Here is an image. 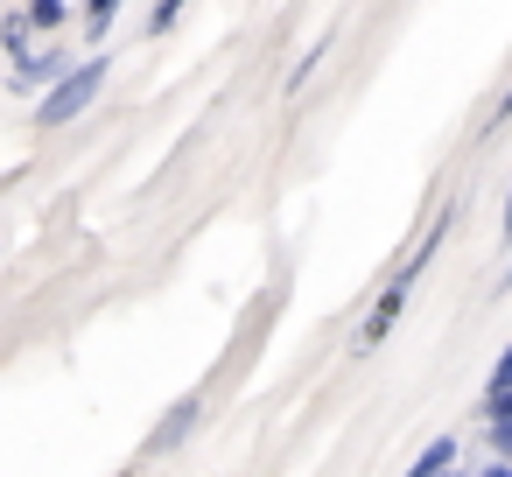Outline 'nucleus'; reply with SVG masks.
<instances>
[{"instance_id":"obj_1","label":"nucleus","mask_w":512,"mask_h":477,"mask_svg":"<svg viewBox=\"0 0 512 477\" xmlns=\"http://www.w3.org/2000/svg\"><path fill=\"white\" fill-rule=\"evenodd\" d=\"M106 71H113L106 57H92V64H71V71H64V78L43 92V106H36V127H71V120H78V113L99 99Z\"/></svg>"},{"instance_id":"obj_2","label":"nucleus","mask_w":512,"mask_h":477,"mask_svg":"<svg viewBox=\"0 0 512 477\" xmlns=\"http://www.w3.org/2000/svg\"><path fill=\"white\" fill-rule=\"evenodd\" d=\"M197 421H204V400L190 393V400H176V407H169V421H162V428L148 435V449H155V456H162V449H176V442H183V435H190Z\"/></svg>"},{"instance_id":"obj_3","label":"nucleus","mask_w":512,"mask_h":477,"mask_svg":"<svg viewBox=\"0 0 512 477\" xmlns=\"http://www.w3.org/2000/svg\"><path fill=\"white\" fill-rule=\"evenodd\" d=\"M400 302H407V288H400V281H393V288H386V295H379V309H372V316H365V330H358V344H365V351H372V344H379V337H386V330H393V323H400Z\"/></svg>"},{"instance_id":"obj_4","label":"nucleus","mask_w":512,"mask_h":477,"mask_svg":"<svg viewBox=\"0 0 512 477\" xmlns=\"http://www.w3.org/2000/svg\"><path fill=\"white\" fill-rule=\"evenodd\" d=\"M449 463H456V442H449V435H435V442L414 456V470H407V477H449Z\"/></svg>"},{"instance_id":"obj_5","label":"nucleus","mask_w":512,"mask_h":477,"mask_svg":"<svg viewBox=\"0 0 512 477\" xmlns=\"http://www.w3.org/2000/svg\"><path fill=\"white\" fill-rule=\"evenodd\" d=\"M505 393H512V351L491 365V386H484V400H505Z\"/></svg>"},{"instance_id":"obj_6","label":"nucleus","mask_w":512,"mask_h":477,"mask_svg":"<svg viewBox=\"0 0 512 477\" xmlns=\"http://www.w3.org/2000/svg\"><path fill=\"white\" fill-rule=\"evenodd\" d=\"M29 22H36V29H57V22H64V0H29Z\"/></svg>"},{"instance_id":"obj_7","label":"nucleus","mask_w":512,"mask_h":477,"mask_svg":"<svg viewBox=\"0 0 512 477\" xmlns=\"http://www.w3.org/2000/svg\"><path fill=\"white\" fill-rule=\"evenodd\" d=\"M176 15H183V0H162V8H155V29H169Z\"/></svg>"},{"instance_id":"obj_8","label":"nucleus","mask_w":512,"mask_h":477,"mask_svg":"<svg viewBox=\"0 0 512 477\" xmlns=\"http://www.w3.org/2000/svg\"><path fill=\"white\" fill-rule=\"evenodd\" d=\"M512 120V85H505V99H498V113H491V127H505Z\"/></svg>"},{"instance_id":"obj_9","label":"nucleus","mask_w":512,"mask_h":477,"mask_svg":"<svg viewBox=\"0 0 512 477\" xmlns=\"http://www.w3.org/2000/svg\"><path fill=\"white\" fill-rule=\"evenodd\" d=\"M505 239H512V190H505Z\"/></svg>"},{"instance_id":"obj_10","label":"nucleus","mask_w":512,"mask_h":477,"mask_svg":"<svg viewBox=\"0 0 512 477\" xmlns=\"http://www.w3.org/2000/svg\"><path fill=\"white\" fill-rule=\"evenodd\" d=\"M449 477H477V470H449Z\"/></svg>"}]
</instances>
